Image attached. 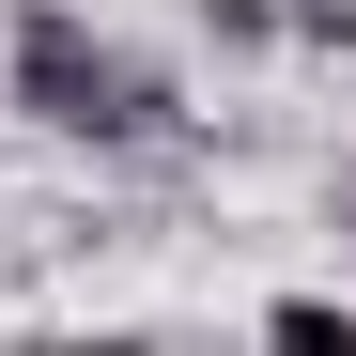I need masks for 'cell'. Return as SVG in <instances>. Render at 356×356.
Instances as JSON below:
<instances>
[{
    "mask_svg": "<svg viewBox=\"0 0 356 356\" xmlns=\"http://www.w3.org/2000/svg\"><path fill=\"white\" fill-rule=\"evenodd\" d=\"M279 31H294V47H325V63H341V47H356V0H279Z\"/></svg>",
    "mask_w": 356,
    "mask_h": 356,
    "instance_id": "4",
    "label": "cell"
},
{
    "mask_svg": "<svg viewBox=\"0 0 356 356\" xmlns=\"http://www.w3.org/2000/svg\"><path fill=\"white\" fill-rule=\"evenodd\" d=\"M264 325H279V341H341V356H356V310H341V294H279Z\"/></svg>",
    "mask_w": 356,
    "mask_h": 356,
    "instance_id": "2",
    "label": "cell"
},
{
    "mask_svg": "<svg viewBox=\"0 0 356 356\" xmlns=\"http://www.w3.org/2000/svg\"><path fill=\"white\" fill-rule=\"evenodd\" d=\"M0 93H16V124H47V140H93V155H140V140H170V78L140 63V47H108L78 0H16Z\"/></svg>",
    "mask_w": 356,
    "mask_h": 356,
    "instance_id": "1",
    "label": "cell"
},
{
    "mask_svg": "<svg viewBox=\"0 0 356 356\" xmlns=\"http://www.w3.org/2000/svg\"><path fill=\"white\" fill-rule=\"evenodd\" d=\"M325 217H341V248H356V170H341V186H325Z\"/></svg>",
    "mask_w": 356,
    "mask_h": 356,
    "instance_id": "5",
    "label": "cell"
},
{
    "mask_svg": "<svg viewBox=\"0 0 356 356\" xmlns=\"http://www.w3.org/2000/svg\"><path fill=\"white\" fill-rule=\"evenodd\" d=\"M186 16H202L217 47H279V0H186Z\"/></svg>",
    "mask_w": 356,
    "mask_h": 356,
    "instance_id": "3",
    "label": "cell"
}]
</instances>
